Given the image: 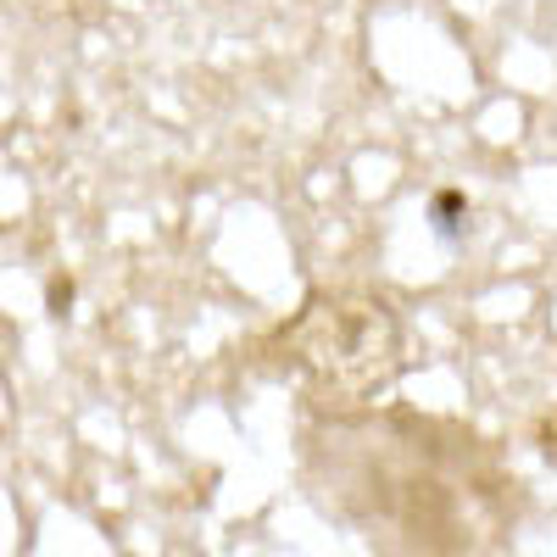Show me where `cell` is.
Returning <instances> with one entry per match:
<instances>
[{
	"instance_id": "obj_1",
	"label": "cell",
	"mask_w": 557,
	"mask_h": 557,
	"mask_svg": "<svg viewBox=\"0 0 557 557\" xmlns=\"http://www.w3.org/2000/svg\"><path fill=\"white\" fill-rule=\"evenodd\" d=\"M268 357L296 374L318 412H357L374 401L401 368V330L380 296H312L285 330L268 341Z\"/></svg>"
},
{
	"instance_id": "obj_2",
	"label": "cell",
	"mask_w": 557,
	"mask_h": 557,
	"mask_svg": "<svg viewBox=\"0 0 557 557\" xmlns=\"http://www.w3.org/2000/svg\"><path fill=\"white\" fill-rule=\"evenodd\" d=\"M535 446H541V451L557 462V407H552V412L541 418V424H535Z\"/></svg>"
},
{
	"instance_id": "obj_3",
	"label": "cell",
	"mask_w": 557,
	"mask_h": 557,
	"mask_svg": "<svg viewBox=\"0 0 557 557\" xmlns=\"http://www.w3.org/2000/svg\"><path fill=\"white\" fill-rule=\"evenodd\" d=\"M457 212H462V201H457L451 190H446V196H435V218H441V228H446V235H451V228H457V223H451Z\"/></svg>"
},
{
	"instance_id": "obj_4",
	"label": "cell",
	"mask_w": 557,
	"mask_h": 557,
	"mask_svg": "<svg viewBox=\"0 0 557 557\" xmlns=\"http://www.w3.org/2000/svg\"><path fill=\"white\" fill-rule=\"evenodd\" d=\"M67 301H73V278H51V307L62 312Z\"/></svg>"
}]
</instances>
